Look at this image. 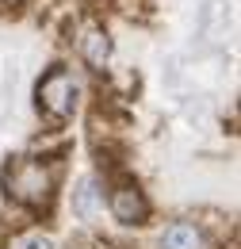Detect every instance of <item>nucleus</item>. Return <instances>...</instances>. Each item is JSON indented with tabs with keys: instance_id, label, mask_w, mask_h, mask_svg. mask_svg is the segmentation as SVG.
I'll return each mask as SVG.
<instances>
[{
	"instance_id": "1",
	"label": "nucleus",
	"mask_w": 241,
	"mask_h": 249,
	"mask_svg": "<svg viewBox=\"0 0 241 249\" xmlns=\"http://www.w3.org/2000/svg\"><path fill=\"white\" fill-rule=\"evenodd\" d=\"M54 184H58V169L38 157H23L4 173L8 199H16L19 207H46L54 199Z\"/></svg>"
},
{
	"instance_id": "2",
	"label": "nucleus",
	"mask_w": 241,
	"mask_h": 249,
	"mask_svg": "<svg viewBox=\"0 0 241 249\" xmlns=\"http://www.w3.org/2000/svg\"><path fill=\"white\" fill-rule=\"evenodd\" d=\"M77 96H81V85H77V77H73L65 65H54L50 73H42V81H38V89H34L38 111H42L50 123L73 119V111H77Z\"/></svg>"
},
{
	"instance_id": "3",
	"label": "nucleus",
	"mask_w": 241,
	"mask_h": 249,
	"mask_svg": "<svg viewBox=\"0 0 241 249\" xmlns=\"http://www.w3.org/2000/svg\"><path fill=\"white\" fill-rule=\"evenodd\" d=\"M107 211L119 226H142L150 218V199L134 180H122V184H115L107 192Z\"/></svg>"
},
{
	"instance_id": "4",
	"label": "nucleus",
	"mask_w": 241,
	"mask_h": 249,
	"mask_svg": "<svg viewBox=\"0 0 241 249\" xmlns=\"http://www.w3.org/2000/svg\"><path fill=\"white\" fill-rule=\"evenodd\" d=\"M153 249H207V238H203V230L195 222L176 218V222H169V226L157 230Z\"/></svg>"
},
{
	"instance_id": "5",
	"label": "nucleus",
	"mask_w": 241,
	"mask_h": 249,
	"mask_svg": "<svg viewBox=\"0 0 241 249\" xmlns=\"http://www.w3.org/2000/svg\"><path fill=\"white\" fill-rule=\"evenodd\" d=\"M100 211H103V192L96 188V180H92V177H85L81 184L73 188V215L85 218V222H96V218H100Z\"/></svg>"
},
{
	"instance_id": "6",
	"label": "nucleus",
	"mask_w": 241,
	"mask_h": 249,
	"mask_svg": "<svg viewBox=\"0 0 241 249\" xmlns=\"http://www.w3.org/2000/svg\"><path fill=\"white\" fill-rule=\"evenodd\" d=\"M81 58L92 65V69H103L107 58H111V42L100 27H85L81 31Z\"/></svg>"
},
{
	"instance_id": "7",
	"label": "nucleus",
	"mask_w": 241,
	"mask_h": 249,
	"mask_svg": "<svg viewBox=\"0 0 241 249\" xmlns=\"http://www.w3.org/2000/svg\"><path fill=\"white\" fill-rule=\"evenodd\" d=\"M8 249H54V238L42 234V230H27V234L12 238V246H8Z\"/></svg>"
}]
</instances>
